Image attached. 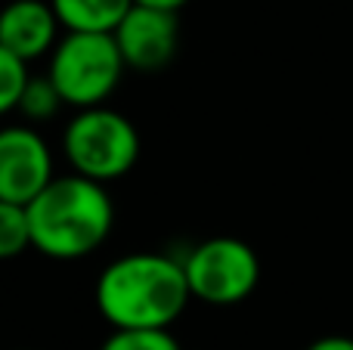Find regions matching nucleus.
Wrapping results in <instances>:
<instances>
[{
	"label": "nucleus",
	"instance_id": "obj_4",
	"mask_svg": "<svg viewBox=\"0 0 353 350\" xmlns=\"http://www.w3.org/2000/svg\"><path fill=\"white\" fill-rule=\"evenodd\" d=\"M124 68L115 34L103 31H65L47 62V74L72 109L103 105L118 90Z\"/></svg>",
	"mask_w": 353,
	"mask_h": 350
},
{
	"label": "nucleus",
	"instance_id": "obj_2",
	"mask_svg": "<svg viewBox=\"0 0 353 350\" xmlns=\"http://www.w3.org/2000/svg\"><path fill=\"white\" fill-rule=\"evenodd\" d=\"M31 248L53 260H81L112 233L115 205L105 189L81 174L53 177L28 205Z\"/></svg>",
	"mask_w": 353,
	"mask_h": 350
},
{
	"label": "nucleus",
	"instance_id": "obj_5",
	"mask_svg": "<svg viewBox=\"0 0 353 350\" xmlns=\"http://www.w3.org/2000/svg\"><path fill=\"white\" fill-rule=\"evenodd\" d=\"M186 282L195 301L211 307L242 304L261 282V260L248 242L236 236L205 239L183 258Z\"/></svg>",
	"mask_w": 353,
	"mask_h": 350
},
{
	"label": "nucleus",
	"instance_id": "obj_11",
	"mask_svg": "<svg viewBox=\"0 0 353 350\" xmlns=\"http://www.w3.org/2000/svg\"><path fill=\"white\" fill-rule=\"evenodd\" d=\"M31 248L28 208L0 198V260H12Z\"/></svg>",
	"mask_w": 353,
	"mask_h": 350
},
{
	"label": "nucleus",
	"instance_id": "obj_15",
	"mask_svg": "<svg viewBox=\"0 0 353 350\" xmlns=\"http://www.w3.org/2000/svg\"><path fill=\"white\" fill-rule=\"evenodd\" d=\"M137 3H146V6H159V10H171V12H180L189 0H137Z\"/></svg>",
	"mask_w": 353,
	"mask_h": 350
},
{
	"label": "nucleus",
	"instance_id": "obj_14",
	"mask_svg": "<svg viewBox=\"0 0 353 350\" xmlns=\"http://www.w3.org/2000/svg\"><path fill=\"white\" fill-rule=\"evenodd\" d=\"M307 350H353V338L347 335H325V338H316Z\"/></svg>",
	"mask_w": 353,
	"mask_h": 350
},
{
	"label": "nucleus",
	"instance_id": "obj_10",
	"mask_svg": "<svg viewBox=\"0 0 353 350\" xmlns=\"http://www.w3.org/2000/svg\"><path fill=\"white\" fill-rule=\"evenodd\" d=\"M62 105H65V99H62L59 87L53 84V78H50V74H41V78L31 74L28 84H25V90H22V99H19L16 112H22L25 121L37 124V121H50V118H56Z\"/></svg>",
	"mask_w": 353,
	"mask_h": 350
},
{
	"label": "nucleus",
	"instance_id": "obj_1",
	"mask_svg": "<svg viewBox=\"0 0 353 350\" xmlns=\"http://www.w3.org/2000/svg\"><path fill=\"white\" fill-rule=\"evenodd\" d=\"M93 298L112 329H171L192 291L183 260L161 251H130L99 273Z\"/></svg>",
	"mask_w": 353,
	"mask_h": 350
},
{
	"label": "nucleus",
	"instance_id": "obj_12",
	"mask_svg": "<svg viewBox=\"0 0 353 350\" xmlns=\"http://www.w3.org/2000/svg\"><path fill=\"white\" fill-rule=\"evenodd\" d=\"M99 350H183L171 329H112Z\"/></svg>",
	"mask_w": 353,
	"mask_h": 350
},
{
	"label": "nucleus",
	"instance_id": "obj_13",
	"mask_svg": "<svg viewBox=\"0 0 353 350\" xmlns=\"http://www.w3.org/2000/svg\"><path fill=\"white\" fill-rule=\"evenodd\" d=\"M28 78V62L19 59L6 47H0V115H10L19 109V99H22Z\"/></svg>",
	"mask_w": 353,
	"mask_h": 350
},
{
	"label": "nucleus",
	"instance_id": "obj_7",
	"mask_svg": "<svg viewBox=\"0 0 353 350\" xmlns=\"http://www.w3.org/2000/svg\"><path fill=\"white\" fill-rule=\"evenodd\" d=\"M118 50H121L128 68L137 72H159L176 53V12L159 6L134 3L115 31Z\"/></svg>",
	"mask_w": 353,
	"mask_h": 350
},
{
	"label": "nucleus",
	"instance_id": "obj_8",
	"mask_svg": "<svg viewBox=\"0 0 353 350\" xmlns=\"http://www.w3.org/2000/svg\"><path fill=\"white\" fill-rule=\"evenodd\" d=\"M59 28L62 22L50 0H10L0 10V47L25 62L53 53Z\"/></svg>",
	"mask_w": 353,
	"mask_h": 350
},
{
	"label": "nucleus",
	"instance_id": "obj_6",
	"mask_svg": "<svg viewBox=\"0 0 353 350\" xmlns=\"http://www.w3.org/2000/svg\"><path fill=\"white\" fill-rule=\"evenodd\" d=\"M53 177V152L34 127H0V198L28 205Z\"/></svg>",
	"mask_w": 353,
	"mask_h": 350
},
{
	"label": "nucleus",
	"instance_id": "obj_9",
	"mask_svg": "<svg viewBox=\"0 0 353 350\" xmlns=\"http://www.w3.org/2000/svg\"><path fill=\"white\" fill-rule=\"evenodd\" d=\"M65 31H112L121 25L137 0H50Z\"/></svg>",
	"mask_w": 353,
	"mask_h": 350
},
{
	"label": "nucleus",
	"instance_id": "obj_3",
	"mask_svg": "<svg viewBox=\"0 0 353 350\" xmlns=\"http://www.w3.org/2000/svg\"><path fill=\"white\" fill-rule=\"evenodd\" d=\"M62 152L74 174L109 186L112 180L134 171L140 158V134L128 115L109 109L105 103L74 109L62 134Z\"/></svg>",
	"mask_w": 353,
	"mask_h": 350
}]
</instances>
